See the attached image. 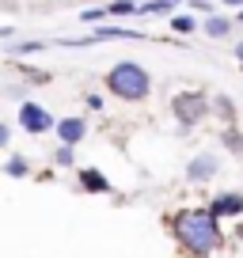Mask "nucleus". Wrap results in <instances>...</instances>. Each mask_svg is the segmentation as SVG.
<instances>
[{
	"label": "nucleus",
	"instance_id": "8",
	"mask_svg": "<svg viewBox=\"0 0 243 258\" xmlns=\"http://www.w3.org/2000/svg\"><path fill=\"white\" fill-rule=\"evenodd\" d=\"M80 186H84V190H91V194H110V182H106L103 171H95V167H84L80 171Z\"/></svg>",
	"mask_w": 243,
	"mask_h": 258
},
{
	"label": "nucleus",
	"instance_id": "13",
	"mask_svg": "<svg viewBox=\"0 0 243 258\" xmlns=\"http://www.w3.org/2000/svg\"><path fill=\"white\" fill-rule=\"evenodd\" d=\"M224 145L232 148V152H243V133H235V129H228V133H224Z\"/></svg>",
	"mask_w": 243,
	"mask_h": 258
},
{
	"label": "nucleus",
	"instance_id": "21",
	"mask_svg": "<svg viewBox=\"0 0 243 258\" xmlns=\"http://www.w3.org/2000/svg\"><path fill=\"white\" fill-rule=\"evenodd\" d=\"M235 23H243V8H239V16H235Z\"/></svg>",
	"mask_w": 243,
	"mask_h": 258
},
{
	"label": "nucleus",
	"instance_id": "4",
	"mask_svg": "<svg viewBox=\"0 0 243 258\" xmlns=\"http://www.w3.org/2000/svg\"><path fill=\"white\" fill-rule=\"evenodd\" d=\"M19 125H23L27 133H46V129H53V118H49L46 106L23 103V106H19Z\"/></svg>",
	"mask_w": 243,
	"mask_h": 258
},
{
	"label": "nucleus",
	"instance_id": "12",
	"mask_svg": "<svg viewBox=\"0 0 243 258\" xmlns=\"http://www.w3.org/2000/svg\"><path fill=\"white\" fill-rule=\"evenodd\" d=\"M217 110H220V118H224V121H235V106H232V99H228V95H217Z\"/></svg>",
	"mask_w": 243,
	"mask_h": 258
},
{
	"label": "nucleus",
	"instance_id": "3",
	"mask_svg": "<svg viewBox=\"0 0 243 258\" xmlns=\"http://www.w3.org/2000/svg\"><path fill=\"white\" fill-rule=\"evenodd\" d=\"M171 110H175V118L183 121V125H194V121H202L205 114H209V99H205L202 91H183V95H175Z\"/></svg>",
	"mask_w": 243,
	"mask_h": 258
},
{
	"label": "nucleus",
	"instance_id": "1",
	"mask_svg": "<svg viewBox=\"0 0 243 258\" xmlns=\"http://www.w3.org/2000/svg\"><path fill=\"white\" fill-rule=\"evenodd\" d=\"M175 239L183 243L187 250L194 254H213L220 247V228L217 217L205 209H190V213H178L175 217Z\"/></svg>",
	"mask_w": 243,
	"mask_h": 258
},
{
	"label": "nucleus",
	"instance_id": "11",
	"mask_svg": "<svg viewBox=\"0 0 243 258\" xmlns=\"http://www.w3.org/2000/svg\"><path fill=\"white\" fill-rule=\"evenodd\" d=\"M4 175H12V178H23V175H27V160L12 156V160H8V167H4Z\"/></svg>",
	"mask_w": 243,
	"mask_h": 258
},
{
	"label": "nucleus",
	"instance_id": "16",
	"mask_svg": "<svg viewBox=\"0 0 243 258\" xmlns=\"http://www.w3.org/2000/svg\"><path fill=\"white\" fill-rule=\"evenodd\" d=\"M34 49H42V42H27V46H19L16 53H34Z\"/></svg>",
	"mask_w": 243,
	"mask_h": 258
},
{
	"label": "nucleus",
	"instance_id": "19",
	"mask_svg": "<svg viewBox=\"0 0 243 258\" xmlns=\"http://www.w3.org/2000/svg\"><path fill=\"white\" fill-rule=\"evenodd\" d=\"M8 34H12V27H0V38H8Z\"/></svg>",
	"mask_w": 243,
	"mask_h": 258
},
{
	"label": "nucleus",
	"instance_id": "15",
	"mask_svg": "<svg viewBox=\"0 0 243 258\" xmlns=\"http://www.w3.org/2000/svg\"><path fill=\"white\" fill-rule=\"evenodd\" d=\"M106 16V8H91V12H84V23H95V19H103Z\"/></svg>",
	"mask_w": 243,
	"mask_h": 258
},
{
	"label": "nucleus",
	"instance_id": "6",
	"mask_svg": "<svg viewBox=\"0 0 243 258\" xmlns=\"http://www.w3.org/2000/svg\"><path fill=\"white\" fill-rule=\"evenodd\" d=\"M205 213H213V217H239L243 213V194H217Z\"/></svg>",
	"mask_w": 243,
	"mask_h": 258
},
{
	"label": "nucleus",
	"instance_id": "17",
	"mask_svg": "<svg viewBox=\"0 0 243 258\" xmlns=\"http://www.w3.org/2000/svg\"><path fill=\"white\" fill-rule=\"evenodd\" d=\"M8 137H12V133H8V125L0 121V145H8Z\"/></svg>",
	"mask_w": 243,
	"mask_h": 258
},
{
	"label": "nucleus",
	"instance_id": "9",
	"mask_svg": "<svg viewBox=\"0 0 243 258\" xmlns=\"http://www.w3.org/2000/svg\"><path fill=\"white\" fill-rule=\"evenodd\" d=\"M202 27H205V34H209V38H224V34L232 31V19H224V16H209Z\"/></svg>",
	"mask_w": 243,
	"mask_h": 258
},
{
	"label": "nucleus",
	"instance_id": "10",
	"mask_svg": "<svg viewBox=\"0 0 243 258\" xmlns=\"http://www.w3.org/2000/svg\"><path fill=\"white\" fill-rule=\"evenodd\" d=\"M194 19H190V16H175V19H171V31H175V34H190V31H194Z\"/></svg>",
	"mask_w": 243,
	"mask_h": 258
},
{
	"label": "nucleus",
	"instance_id": "14",
	"mask_svg": "<svg viewBox=\"0 0 243 258\" xmlns=\"http://www.w3.org/2000/svg\"><path fill=\"white\" fill-rule=\"evenodd\" d=\"M57 163H61V167H69V163H73V145L57 148Z\"/></svg>",
	"mask_w": 243,
	"mask_h": 258
},
{
	"label": "nucleus",
	"instance_id": "2",
	"mask_svg": "<svg viewBox=\"0 0 243 258\" xmlns=\"http://www.w3.org/2000/svg\"><path fill=\"white\" fill-rule=\"evenodd\" d=\"M106 88H110V95L137 103V99H145L148 91H152V76H148L141 64L122 61V64H114V69H110V76H106Z\"/></svg>",
	"mask_w": 243,
	"mask_h": 258
},
{
	"label": "nucleus",
	"instance_id": "20",
	"mask_svg": "<svg viewBox=\"0 0 243 258\" xmlns=\"http://www.w3.org/2000/svg\"><path fill=\"white\" fill-rule=\"evenodd\" d=\"M224 4H235V8H243V0H224Z\"/></svg>",
	"mask_w": 243,
	"mask_h": 258
},
{
	"label": "nucleus",
	"instance_id": "7",
	"mask_svg": "<svg viewBox=\"0 0 243 258\" xmlns=\"http://www.w3.org/2000/svg\"><path fill=\"white\" fill-rule=\"evenodd\" d=\"M57 137H61V145H80V141L88 137V121H84V118L57 121Z\"/></svg>",
	"mask_w": 243,
	"mask_h": 258
},
{
	"label": "nucleus",
	"instance_id": "22",
	"mask_svg": "<svg viewBox=\"0 0 243 258\" xmlns=\"http://www.w3.org/2000/svg\"><path fill=\"white\" fill-rule=\"evenodd\" d=\"M167 4H175V0H167Z\"/></svg>",
	"mask_w": 243,
	"mask_h": 258
},
{
	"label": "nucleus",
	"instance_id": "18",
	"mask_svg": "<svg viewBox=\"0 0 243 258\" xmlns=\"http://www.w3.org/2000/svg\"><path fill=\"white\" fill-rule=\"evenodd\" d=\"M235 61L243 64V42H239V46H235Z\"/></svg>",
	"mask_w": 243,
	"mask_h": 258
},
{
	"label": "nucleus",
	"instance_id": "5",
	"mask_svg": "<svg viewBox=\"0 0 243 258\" xmlns=\"http://www.w3.org/2000/svg\"><path fill=\"white\" fill-rule=\"evenodd\" d=\"M217 156L213 152H202V156H194V160H190V167H187V178L190 182H209L213 175H217Z\"/></svg>",
	"mask_w": 243,
	"mask_h": 258
}]
</instances>
